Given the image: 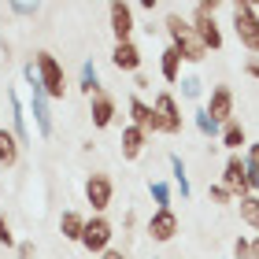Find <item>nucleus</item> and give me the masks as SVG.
I'll use <instances>...</instances> for the list:
<instances>
[{"label": "nucleus", "mask_w": 259, "mask_h": 259, "mask_svg": "<svg viewBox=\"0 0 259 259\" xmlns=\"http://www.w3.org/2000/svg\"><path fill=\"white\" fill-rule=\"evenodd\" d=\"M22 78H26V85H30V111H33V126H37V134H41V137H52V134H56L52 100H49V93L41 89L37 67H33V63H26V67H22Z\"/></svg>", "instance_id": "f03ea898"}, {"label": "nucleus", "mask_w": 259, "mask_h": 259, "mask_svg": "<svg viewBox=\"0 0 259 259\" xmlns=\"http://www.w3.org/2000/svg\"><path fill=\"white\" fill-rule=\"evenodd\" d=\"M207 115H211V119H215L219 126L233 122V89H230V85H215V89H211Z\"/></svg>", "instance_id": "f8f14e48"}, {"label": "nucleus", "mask_w": 259, "mask_h": 259, "mask_svg": "<svg viewBox=\"0 0 259 259\" xmlns=\"http://www.w3.org/2000/svg\"><path fill=\"white\" fill-rule=\"evenodd\" d=\"M170 174H174V185H178L182 200H189V196H193V185H189V170H185L182 156H174V152H170Z\"/></svg>", "instance_id": "4be33fe9"}, {"label": "nucleus", "mask_w": 259, "mask_h": 259, "mask_svg": "<svg viewBox=\"0 0 259 259\" xmlns=\"http://www.w3.org/2000/svg\"><path fill=\"white\" fill-rule=\"evenodd\" d=\"M100 259H126V252H122V248H108Z\"/></svg>", "instance_id": "e433bc0d"}, {"label": "nucleus", "mask_w": 259, "mask_h": 259, "mask_svg": "<svg viewBox=\"0 0 259 259\" xmlns=\"http://www.w3.org/2000/svg\"><path fill=\"white\" fill-rule=\"evenodd\" d=\"M207 200H211V204H222V207H226L230 200H233V193H230L222 182H215V185H207Z\"/></svg>", "instance_id": "cd10ccee"}, {"label": "nucleus", "mask_w": 259, "mask_h": 259, "mask_svg": "<svg viewBox=\"0 0 259 259\" xmlns=\"http://www.w3.org/2000/svg\"><path fill=\"white\" fill-rule=\"evenodd\" d=\"M233 259H252V237H237L233 241Z\"/></svg>", "instance_id": "c756f323"}, {"label": "nucleus", "mask_w": 259, "mask_h": 259, "mask_svg": "<svg viewBox=\"0 0 259 259\" xmlns=\"http://www.w3.org/2000/svg\"><path fill=\"white\" fill-rule=\"evenodd\" d=\"M178 85H182V97L185 100H200V93H204V81H200L196 74H185Z\"/></svg>", "instance_id": "bb28decb"}, {"label": "nucleus", "mask_w": 259, "mask_h": 259, "mask_svg": "<svg viewBox=\"0 0 259 259\" xmlns=\"http://www.w3.org/2000/svg\"><path fill=\"white\" fill-rule=\"evenodd\" d=\"M126 111H130V126H137V130H145V134H159V119H156V108L152 104H145L134 93L126 104Z\"/></svg>", "instance_id": "9b49d317"}, {"label": "nucleus", "mask_w": 259, "mask_h": 259, "mask_svg": "<svg viewBox=\"0 0 259 259\" xmlns=\"http://www.w3.org/2000/svg\"><path fill=\"white\" fill-rule=\"evenodd\" d=\"M8 11H11V15H22V19H30V15H37V4H8Z\"/></svg>", "instance_id": "473e14b6"}, {"label": "nucleus", "mask_w": 259, "mask_h": 259, "mask_svg": "<svg viewBox=\"0 0 259 259\" xmlns=\"http://www.w3.org/2000/svg\"><path fill=\"white\" fill-rule=\"evenodd\" d=\"M252 259H259V233L252 237Z\"/></svg>", "instance_id": "4c0bfd02"}, {"label": "nucleus", "mask_w": 259, "mask_h": 259, "mask_svg": "<svg viewBox=\"0 0 259 259\" xmlns=\"http://www.w3.org/2000/svg\"><path fill=\"white\" fill-rule=\"evenodd\" d=\"M22 156V145H19V137L11 134V130L0 126V167H15Z\"/></svg>", "instance_id": "412c9836"}, {"label": "nucleus", "mask_w": 259, "mask_h": 259, "mask_svg": "<svg viewBox=\"0 0 259 259\" xmlns=\"http://www.w3.org/2000/svg\"><path fill=\"white\" fill-rule=\"evenodd\" d=\"M193 126H196L204 137H219V134H222V126L207 115V108H196V111H193Z\"/></svg>", "instance_id": "393cba45"}, {"label": "nucleus", "mask_w": 259, "mask_h": 259, "mask_svg": "<svg viewBox=\"0 0 259 259\" xmlns=\"http://www.w3.org/2000/svg\"><path fill=\"white\" fill-rule=\"evenodd\" d=\"M108 19H111V33H115V45H122V41H134V30H137V22H134V4H111L108 8Z\"/></svg>", "instance_id": "1a4fd4ad"}, {"label": "nucleus", "mask_w": 259, "mask_h": 259, "mask_svg": "<svg viewBox=\"0 0 259 259\" xmlns=\"http://www.w3.org/2000/svg\"><path fill=\"white\" fill-rule=\"evenodd\" d=\"M152 108H156V119H159V134L178 137L182 130H185V115H182L178 97H174V93H159V97L152 100Z\"/></svg>", "instance_id": "423d86ee"}, {"label": "nucleus", "mask_w": 259, "mask_h": 259, "mask_svg": "<svg viewBox=\"0 0 259 259\" xmlns=\"http://www.w3.org/2000/svg\"><path fill=\"white\" fill-rule=\"evenodd\" d=\"M8 104H11V134L19 137V145H30V126H26V111H22V100L15 89H8Z\"/></svg>", "instance_id": "f3484780"}, {"label": "nucleus", "mask_w": 259, "mask_h": 259, "mask_svg": "<svg viewBox=\"0 0 259 259\" xmlns=\"http://www.w3.org/2000/svg\"><path fill=\"white\" fill-rule=\"evenodd\" d=\"M219 141H222V148H226L230 156H241V148H248V145H252V141H248V130H244V122H241V119H233V122L222 126Z\"/></svg>", "instance_id": "dca6fc26"}, {"label": "nucleus", "mask_w": 259, "mask_h": 259, "mask_svg": "<svg viewBox=\"0 0 259 259\" xmlns=\"http://www.w3.org/2000/svg\"><path fill=\"white\" fill-rule=\"evenodd\" d=\"M182 52L174 49V45H167V49L159 52V74H163V81H170V85H178L182 81Z\"/></svg>", "instance_id": "a211bd4d"}, {"label": "nucleus", "mask_w": 259, "mask_h": 259, "mask_svg": "<svg viewBox=\"0 0 259 259\" xmlns=\"http://www.w3.org/2000/svg\"><path fill=\"white\" fill-rule=\"evenodd\" d=\"M237 207H241V222H244V226H252V230L259 233V196H255V193L244 196Z\"/></svg>", "instance_id": "b1692460"}, {"label": "nucleus", "mask_w": 259, "mask_h": 259, "mask_svg": "<svg viewBox=\"0 0 259 259\" xmlns=\"http://www.w3.org/2000/svg\"><path fill=\"white\" fill-rule=\"evenodd\" d=\"M111 63L119 67L122 74H137V70H141V49H137V41L115 45V49H111Z\"/></svg>", "instance_id": "2eb2a0df"}, {"label": "nucleus", "mask_w": 259, "mask_h": 259, "mask_svg": "<svg viewBox=\"0 0 259 259\" xmlns=\"http://www.w3.org/2000/svg\"><path fill=\"white\" fill-rule=\"evenodd\" d=\"M233 33L241 49L259 56V4H233Z\"/></svg>", "instance_id": "20e7f679"}, {"label": "nucleus", "mask_w": 259, "mask_h": 259, "mask_svg": "<svg viewBox=\"0 0 259 259\" xmlns=\"http://www.w3.org/2000/svg\"><path fill=\"white\" fill-rule=\"evenodd\" d=\"M111 200H115V182L108 178V174L93 170L85 178V204L93 207V215H104V211L111 207Z\"/></svg>", "instance_id": "0eeeda50"}, {"label": "nucleus", "mask_w": 259, "mask_h": 259, "mask_svg": "<svg viewBox=\"0 0 259 259\" xmlns=\"http://www.w3.org/2000/svg\"><path fill=\"white\" fill-rule=\"evenodd\" d=\"M189 22H193L196 37L207 45V52H219V49H222V30H219L215 15H200V11H193V15H189Z\"/></svg>", "instance_id": "ddd939ff"}, {"label": "nucleus", "mask_w": 259, "mask_h": 259, "mask_svg": "<svg viewBox=\"0 0 259 259\" xmlns=\"http://www.w3.org/2000/svg\"><path fill=\"white\" fill-rule=\"evenodd\" d=\"M85 215H81V211H63L60 215V233H63V241H74V244H81V233H85Z\"/></svg>", "instance_id": "aec40b11"}, {"label": "nucleus", "mask_w": 259, "mask_h": 259, "mask_svg": "<svg viewBox=\"0 0 259 259\" xmlns=\"http://www.w3.org/2000/svg\"><path fill=\"white\" fill-rule=\"evenodd\" d=\"M178 230H182V222H178V215H174L170 207L152 211V219H148V237H152V241L167 244V241H174V237H178Z\"/></svg>", "instance_id": "9d476101"}, {"label": "nucleus", "mask_w": 259, "mask_h": 259, "mask_svg": "<svg viewBox=\"0 0 259 259\" xmlns=\"http://www.w3.org/2000/svg\"><path fill=\"white\" fill-rule=\"evenodd\" d=\"M193 11H200V15H219L222 4L219 0H200V4H193Z\"/></svg>", "instance_id": "2f4dec72"}, {"label": "nucleus", "mask_w": 259, "mask_h": 259, "mask_svg": "<svg viewBox=\"0 0 259 259\" xmlns=\"http://www.w3.org/2000/svg\"><path fill=\"white\" fill-rule=\"evenodd\" d=\"M222 185L233 193V196H252V185H248V163H244V156H230L226 167H222Z\"/></svg>", "instance_id": "6e6552de"}, {"label": "nucleus", "mask_w": 259, "mask_h": 259, "mask_svg": "<svg viewBox=\"0 0 259 259\" xmlns=\"http://www.w3.org/2000/svg\"><path fill=\"white\" fill-rule=\"evenodd\" d=\"M89 115H93V126L97 130H108L115 122V97L111 93H97V97H89Z\"/></svg>", "instance_id": "4468645a"}, {"label": "nucleus", "mask_w": 259, "mask_h": 259, "mask_svg": "<svg viewBox=\"0 0 259 259\" xmlns=\"http://www.w3.org/2000/svg\"><path fill=\"white\" fill-rule=\"evenodd\" d=\"M163 30H167L170 45L182 52L185 63H204V60H207V45L196 37L193 22L185 19V15H178V11H167V19H163Z\"/></svg>", "instance_id": "f257e3e1"}, {"label": "nucleus", "mask_w": 259, "mask_h": 259, "mask_svg": "<svg viewBox=\"0 0 259 259\" xmlns=\"http://www.w3.org/2000/svg\"><path fill=\"white\" fill-rule=\"evenodd\" d=\"M134 89H137V93H145V89H152V81H148V74H141V70H137V74H134Z\"/></svg>", "instance_id": "f704fd0d"}, {"label": "nucleus", "mask_w": 259, "mask_h": 259, "mask_svg": "<svg viewBox=\"0 0 259 259\" xmlns=\"http://www.w3.org/2000/svg\"><path fill=\"white\" fill-rule=\"evenodd\" d=\"M148 193H152V200H156V211L170 207V185L167 182H148Z\"/></svg>", "instance_id": "a878e982"}, {"label": "nucleus", "mask_w": 259, "mask_h": 259, "mask_svg": "<svg viewBox=\"0 0 259 259\" xmlns=\"http://www.w3.org/2000/svg\"><path fill=\"white\" fill-rule=\"evenodd\" d=\"M111 237H115V226L108 215H93L85 222V233H81V248H85L89 255H104L111 248Z\"/></svg>", "instance_id": "39448f33"}, {"label": "nucleus", "mask_w": 259, "mask_h": 259, "mask_svg": "<svg viewBox=\"0 0 259 259\" xmlns=\"http://www.w3.org/2000/svg\"><path fill=\"white\" fill-rule=\"evenodd\" d=\"M104 85H100V74H97V63L93 60H85L81 63V93H85V97H97Z\"/></svg>", "instance_id": "5701e85b"}, {"label": "nucleus", "mask_w": 259, "mask_h": 259, "mask_svg": "<svg viewBox=\"0 0 259 259\" xmlns=\"http://www.w3.org/2000/svg\"><path fill=\"white\" fill-rule=\"evenodd\" d=\"M148 145V134L137 126H122V137H119V148H122V159H137Z\"/></svg>", "instance_id": "6ab92c4d"}, {"label": "nucleus", "mask_w": 259, "mask_h": 259, "mask_svg": "<svg viewBox=\"0 0 259 259\" xmlns=\"http://www.w3.org/2000/svg\"><path fill=\"white\" fill-rule=\"evenodd\" d=\"M33 67H37L41 89L49 93V100H63V93H67V70H63V63L56 60L52 52H37V56H33Z\"/></svg>", "instance_id": "7ed1b4c3"}, {"label": "nucleus", "mask_w": 259, "mask_h": 259, "mask_svg": "<svg viewBox=\"0 0 259 259\" xmlns=\"http://www.w3.org/2000/svg\"><path fill=\"white\" fill-rule=\"evenodd\" d=\"M0 244H4V248H19V241H15V233H11V222H8L4 211H0Z\"/></svg>", "instance_id": "c85d7f7f"}, {"label": "nucleus", "mask_w": 259, "mask_h": 259, "mask_svg": "<svg viewBox=\"0 0 259 259\" xmlns=\"http://www.w3.org/2000/svg\"><path fill=\"white\" fill-rule=\"evenodd\" d=\"M244 163H248V170H259V141H252L244 148Z\"/></svg>", "instance_id": "7c9ffc66"}, {"label": "nucleus", "mask_w": 259, "mask_h": 259, "mask_svg": "<svg viewBox=\"0 0 259 259\" xmlns=\"http://www.w3.org/2000/svg\"><path fill=\"white\" fill-rule=\"evenodd\" d=\"M152 259H156V255H152Z\"/></svg>", "instance_id": "58836bf2"}, {"label": "nucleus", "mask_w": 259, "mask_h": 259, "mask_svg": "<svg viewBox=\"0 0 259 259\" xmlns=\"http://www.w3.org/2000/svg\"><path fill=\"white\" fill-rule=\"evenodd\" d=\"M15 255H19V259H37V244H33V241H19Z\"/></svg>", "instance_id": "72a5a7b5"}, {"label": "nucleus", "mask_w": 259, "mask_h": 259, "mask_svg": "<svg viewBox=\"0 0 259 259\" xmlns=\"http://www.w3.org/2000/svg\"><path fill=\"white\" fill-rule=\"evenodd\" d=\"M244 74H248L252 81H259V60H255V56H252L248 63H244Z\"/></svg>", "instance_id": "c9c22d12"}]
</instances>
